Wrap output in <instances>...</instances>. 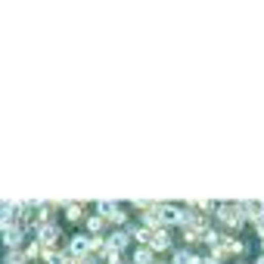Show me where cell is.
Instances as JSON below:
<instances>
[{
    "label": "cell",
    "mask_w": 264,
    "mask_h": 264,
    "mask_svg": "<svg viewBox=\"0 0 264 264\" xmlns=\"http://www.w3.org/2000/svg\"><path fill=\"white\" fill-rule=\"evenodd\" d=\"M34 233H38V243H41L44 249H53V243L59 239V227L47 221V224H38V227H34Z\"/></svg>",
    "instance_id": "6da1fadb"
},
{
    "label": "cell",
    "mask_w": 264,
    "mask_h": 264,
    "mask_svg": "<svg viewBox=\"0 0 264 264\" xmlns=\"http://www.w3.org/2000/svg\"><path fill=\"white\" fill-rule=\"evenodd\" d=\"M217 217H221L227 227H239V224H243V214H239V205L236 202L221 205V209H217Z\"/></svg>",
    "instance_id": "7a4b0ae2"
},
{
    "label": "cell",
    "mask_w": 264,
    "mask_h": 264,
    "mask_svg": "<svg viewBox=\"0 0 264 264\" xmlns=\"http://www.w3.org/2000/svg\"><path fill=\"white\" fill-rule=\"evenodd\" d=\"M3 239H6V246L9 249H16L22 243V227L16 221H3Z\"/></svg>",
    "instance_id": "3957f363"
},
{
    "label": "cell",
    "mask_w": 264,
    "mask_h": 264,
    "mask_svg": "<svg viewBox=\"0 0 264 264\" xmlns=\"http://www.w3.org/2000/svg\"><path fill=\"white\" fill-rule=\"evenodd\" d=\"M68 255H75V258H87L90 255V239L87 236H75L72 239V243H68Z\"/></svg>",
    "instance_id": "277c9868"
},
{
    "label": "cell",
    "mask_w": 264,
    "mask_h": 264,
    "mask_svg": "<svg viewBox=\"0 0 264 264\" xmlns=\"http://www.w3.org/2000/svg\"><path fill=\"white\" fill-rule=\"evenodd\" d=\"M239 205V214L243 217H252V221H258V217H264V202H236Z\"/></svg>",
    "instance_id": "5b68a950"
},
{
    "label": "cell",
    "mask_w": 264,
    "mask_h": 264,
    "mask_svg": "<svg viewBox=\"0 0 264 264\" xmlns=\"http://www.w3.org/2000/svg\"><path fill=\"white\" fill-rule=\"evenodd\" d=\"M128 230H131V236L137 239V243H143V246H149V243H153V236H156V230H153V227H146V224L128 227Z\"/></svg>",
    "instance_id": "8992f818"
},
{
    "label": "cell",
    "mask_w": 264,
    "mask_h": 264,
    "mask_svg": "<svg viewBox=\"0 0 264 264\" xmlns=\"http://www.w3.org/2000/svg\"><path fill=\"white\" fill-rule=\"evenodd\" d=\"M183 217V209H177V205H162V224H180Z\"/></svg>",
    "instance_id": "52a82bcc"
},
{
    "label": "cell",
    "mask_w": 264,
    "mask_h": 264,
    "mask_svg": "<svg viewBox=\"0 0 264 264\" xmlns=\"http://www.w3.org/2000/svg\"><path fill=\"white\" fill-rule=\"evenodd\" d=\"M128 239H131V230H115L106 243H109V249H115V252H121L124 246H128Z\"/></svg>",
    "instance_id": "ba28073f"
},
{
    "label": "cell",
    "mask_w": 264,
    "mask_h": 264,
    "mask_svg": "<svg viewBox=\"0 0 264 264\" xmlns=\"http://www.w3.org/2000/svg\"><path fill=\"white\" fill-rule=\"evenodd\" d=\"M149 249H153V252H165V249H171V236H168V230H156V236H153V243H149Z\"/></svg>",
    "instance_id": "9c48e42d"
},
{
    "label": "cell",
    "mask_w": 264,
    "mask_h": 264,
    "mask_svg": "<svg viewBox=\"0 0 264 264\" xmlns=\"http://www.w3.org/2000/svg\"><path fill=\"white\" fill-rule=\"evenodd\" d=\"M134 264H156V261H153V249H149V246H140V249L134 252Z\"/></svg>",
    "instance_id": "30bf717a"
},
{
    "label": "cell",
    "mask_w": 264,
    "mask_h": 264,
    "mask_svg": "<svg viewBox=\"0 0 264 264\" xmlns=\"http://www.w3.org/2000/svg\"><path fill=\"white\" fill-rule=\"evenodd\" d=\"M65 214H68V221H81V217H84V205L81 202H68Z\"/></svg>",
    "instance_id": "8fae6325"
},
{
    "label": "cell",
    "mask_w": 264,
    "mask_h": 264,
    "mask_svg": "<svg viewBox=\"0 0 264 264\" xmlns=\"http://www.w3.org/2000/svg\"><path fill=\"white\" fill-rule=\"evenodd\" d=\"M199 258L193 255V252H187V249H180V252H174V258H171V264H196Z\"/></svg>",
    "instance_id": "7c38bea8"
},
{
    "label": "cell",
    "mask_w": 264,
    "mask_h": 264,
    "mask_svg": "<svg viewBox=\"0 0 264 264\" xmlns=\"http://www.w3.org/2000/svg\"><path fill=\"white\" fill-rule=\"evenodd\" d=\"M41 255H44V246H41V243H31V246L25 249V261H38Z\"/></svg>",
    "instance_id": "4fadbf2b"
},
{
    "label": "cell",
    "mask_w": 264,
    "mask_h": 264,
    "mask_svg": "<svg viewBox=\"0 0 264 264\" xmlns=\"http://www.w3.org/2000/svg\"><path fill=\"white\" fill-rule=\"evenodd\" d=\"M97 205H100V214H106V217L118 209V202H112V199H103V202H97Z\"/></svg>",
    "instance_id": "5bb4252c"
},
{
    "label": "cell",
    "mask_w": 264,
    "mask_h": 264,
    "mask_svg": "<svg viewBox=\"0 0 264 264\" xmlns=\"http://www.w3.org/2000/svg\"><path fill=\"white\" fill-rule=\"evenodd\" d=\"M103 224H106L103 217H90V221H87V230H90V233H100V230H103Z\"/></svg>",
    "instance_id": "9a60e30c"
},
{
    "label": "cell",
    "mask_w": 264,
    "mask_h": 264,
    "mask_svg": "<svg viewBox=\"0 0 264 264\" xmlns=\"http://www.w3.org/2000/svg\"><path fill=\"white\" fill-rule=\"evenodd\" d=\"M131 205H134V209H140V211H146V209H153L156 202H149V199H134Z\"/></svg>",
    "instance_id": "2e32d148"
},
{
    "label": "cell",
    "mask_w": 264,
    "mask_h": 264,
    "mask_svg": "<svg viewBox=\"0 0 264 264\" xmlns=\"http://www.w3.org/2000/svg\"><path fill=\"white\" fill-rule=\"evenodd\" d=\"M109 221H112V224H121V221H124V211H121V209H115V211L109 214Z\"/></svg>",
    "instance_id": "e0dca14e"
},
{
    "label": "cell",
    "mask_w": 264,
    "mask_h": 264,
    "mask_svg": "<svg viewBox=\"0 0 264 264\" xmlns=\"http://www.w3.org/2000/svg\"><path fill=\"white\" fill-rule=\"evenodd\" d=\"M255 230H258V236L264 239V217H258V221H255Z\"/></svg>",
    "instance_id": "ac0fdd59"
},
{
    "label": "cell",
    "mask_w": 264,
    "mask_h": 264,
    "mask_svg": "<svg viewBox=\"0 0 264 264\" xmlns=\"http://www.w3.org/2000/svg\"><path fill=\"white\" fill-rule=\"evenodd\" d=\"M255 264H264V255H261V258H258V261H255Z\"/></svg>",
    "instance_id": "d6986e66"
},
{
    "label": "cell",
    "mask_w": 264,
    "mask_h": 264,
    "mask_svg": "<svg viewBox=\"0 0 264 264\" xmlns=\"http://www.w3.org/2000/svg\"><path fill=\"white\" fill-rule=\"evenodd\" d=\"M261 249H264V239H261Z\"/></svg>",
    "instance_id": "ffe728a7"
},
{
    "label": "cell",
    "mask_w": 264,
    "mask_h": 264,
    "mask_svg": "<svg viewBox=\"0 0 264 264\" xmlns=\"http://www.w3.org/2000/svg\"><path fill=\"white\" fill-rule=\"evenodd\" d=\"M22 264H25V261H22Z\"/></svg>",
    "instance_id": "44dd1931"
},
{
    "label": "cell",
    "mask_w": 264,
    "mask_h": 264,
    "mask_svg": "<svg viewBox=\"0 0 264 264\" xmlns=\"http://www.w3.org/2000/svg\"><path fill=\"white\" fill-rule=\"evenodd\" d=\"M156 264H158V261H156Z\"/></svg>",
    "instance_id": "7402d4cb"
}]
</instances>
